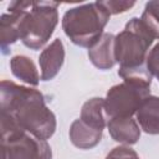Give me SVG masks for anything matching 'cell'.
Segmentation results:
<instances>
[{"instance_id":"277c9868","label":"cell","mask_w":159,"mask_h":159,"mask_svg":"<svg viewBox=\"0 0 159 159\" xmlns=\"http://www.w3.org/2000/svg\"><path fill=\"white\" fill-rule=\"evenodd\" d=\"M150 78L129 77L113 86L104 98V108L111 118H125L137 113L142 103L150 96Z\"/></svg>"},{"instance_id":"e0dca14e","label":"cell","mask_w":159,"mask_h":159,"mask_svg":"<svg viewBox=\"0 0 159 159\" xmlns=\"http://www.w3.org/2000/svg\"><path fill=\"white\" fill-rule=\"evenodd\" d=\"M147 68L152 76H155L159 81V42L149 51L147 57Z\"/></svg>"},{"instance_id":"7a4b0ae2","label":"cell","mask_w":159,"mask_h":159,"mask_svg":"<svg viewBox=\"0 0 159 159\" xmlns=\"http://www.w3.org/2000/svg\"><path fill=\"white\" fill-rule=\"evenodd\" d=\"M157 37L138 17H133L114 40L116 61L119 63L118 75L147 71L149 47Z\"/></svg>"},{"instance_id":"5b68a950","label":"cell","mask_w":159,"mask_h":159,"mask_svg":"<svg viewBox=\"0 0 159 159\" xmlns=\"http://www.w3.org/2000/svg\"><path fill=\"white\" fill-rule=\"evenodd\" d=\"M58 2L30 1L21 22V41L31 50L41 48L51 37L57 21Z\"/></svg>"},{"instance_id":"9c48e42d","label":"cell","mask_w":159,"mask_h":159,"mask_svg":"<svg viewBox=\"0 0 159 159\" xmlns=\"http://www.w3.org/2000/svg\"><path fill=\"white\" fill-rule=\"evenodd\" d=\"M114 40V35L104 32L102 37L88 50V57L96 67L101 70H108L116 65Z\"/></svg>"},{"instance_id":"30bf717a","label":"cell","mask_w":159,"mask_h":159,"mask_svg":"<svg viewBox=\"0 0 159 159\" xmlns=\"http://www.w3.org/2000/svg\"><path fill=\"white\" fill-rule=\"evenodd\" d=\"M111 137L123 144H134L140 137V129L132 117L111 118L107 123Z\"/></svg>"},{"instance_id":"5bb4252c","label":"cell","mask_w":159,"mask_h":159,"mask_svg":"<svg viewBox=\"0 0 159 159\" xmlns=\"http://www.w3.org/2000/svg\"><path fill=\"white\" fill-rule=\"evenodd\" d=\"M10 68L15 77L20 78L21 81L31 86H37L40 81V75L32 60L29 58L27 56L24 55L14 56L10 61Z\"/></svg>"},{"instance_id":"ba28073f","label":"cell","mask_w":159,"mask_h":159,"mask_svg":"<svg viewBox=\"0 0 159 159\" xmlns=\"http://www.w3.org/2000/svg\"><path fill=\"white\" fill-rule=\"evenodd\" d=\"M65 60V48L60 39L53 40L40 55L39 63L41 68V80L50 81L52 80L61 70Z\"/></svg>"},{"instance_id":"52a82bcc","label":"cell","mask_w":159,"mask_h":159,"mask_svg":"<svg viewBox=\"0 0 159 159\" xmlns=\"http://www.w3.org/2000/svg\"><path fill=\"white\" fill-rule=\"evenodd\" d=\"M30 1H12L7 7V12L0 19V41L4 53L6 47L21 39V22Z\"/></svg>"},{"instance_id":"2e32d148","label":"cell","mask_w":159,"mask_h":159,"mask_svg":"<svg viewBox=\"0 0 159 159\" xmlns=\"http://www.w3.org/2000/svg\"><path fill=\"white\" fill-rule=\"evenodd\" d=\"M106 159H140V158L137 154V152L133 150L132 148L120 145V147L113 148L108 153V155L106 157Z\"/></svg>"},{"instance_id":"9a60e30c","label":"cell","mask_w":159,"mask_h":159,"mask_svg":"<svg viewBox=\"0 0 159 159\" xmlns=\"http://www.w3.org/2000/svg\"><path fill=\"white\" fill-rule=\"evenodd\" d=\"M140 20L149 27L157 39H159V0L149 1L145 4V9Z\"/></svg>"},{"instance_id":"6da1fadb","label":"cell","mask_w":159,"mask_h":159,"mask_svg":"<svg viewBox=\"0 0 159 159\" xmlns=\"http://www.w3.org/2000/svg\"><path fill=\"white\" fill-rule=\"evenodd\" d=\"M0 92L2 117L39 139L46 140L55 133L56 117L40 91L2 80Z\"/></svg>"},{"instance_id":"8992f818","label":"cell","mask_w":159,"mask_h":159,"mask_svg":"<svg viewBox=\"0 0 159 159\" xmlns=\"http://www.w3.org/2000/svg\"><path fill=\"white\" fill-rule=\"evenodd\" d=\"M2 159H52L45 139H39L1 116Z\"/></svg>"},{"instance_id":"7c38bea8","label":"cell","mask_w":159,"mask_h":159,"mask_svg":"<svg viewBox=\"0 0 159 159\" xmlns=\"http://www.w3.org/2000/svg\"><path fill=\"white\" fill-rule=\"evenodd\" d=\"M102 132L86 124L80 118L76 119L70 128V139L73 145L80 149H91L102 139Z\"/></svg>"},{"instance_id":"ac0fdd59","label":"cell","mask_w":159,"mask_h":159,"mask_svg":"<svg viewBox=\"0 0 159 159\" xmlns=\"http://www.w3.org/2000/svg\"><path fill=\"white\" fill-rule=\"evenodd\" d=\"M109 14H119L129 10L135 5L133 1H101Z\"/></svg>"},{"instance_id":"8fae6325","label":"cell","mask_w":159,"mask_h":159,"mask_svg":"<svg viewBox=\"0 0 159 159\" xmlns=\"http://www.w3.org/2000/svg\"><path fill=\"white\" fill-rule=\"evenodd\" d=\"M140 128L148 134H159V97L149 96L135 113Z\"/></svg>"},{"instance_id":"3957f363","label":"cell","mask_w":159,"mask_h":159,"mask_svg":"<svg viewBox=\"0 0 159 159\" xmlns=\"http://www.w3.org/2000/svg\"><path fill=\"white\" fill-rule=\"evenodd\" d=\"M109 16L111 14L102 2L80 5L65 12L62 29L73 43L91 48L104 34L103 29Z\"/></svg>"},{"instance_id":"4fadbf2b","label":"cell","mask_w":159,"mask_h":159,"mask_svg":"<svg viewBox=\"0 0 159 159\" xmlns=\"http://www.w3.org/2000/svg\"><path fill=\"white\" fill-rule=\"evenodd\" d=\"M80 119L92 128L103 130L108 123V116L104 108V99L98 97L88 99L81 109Z\"/></svg>"}]
</instances>
